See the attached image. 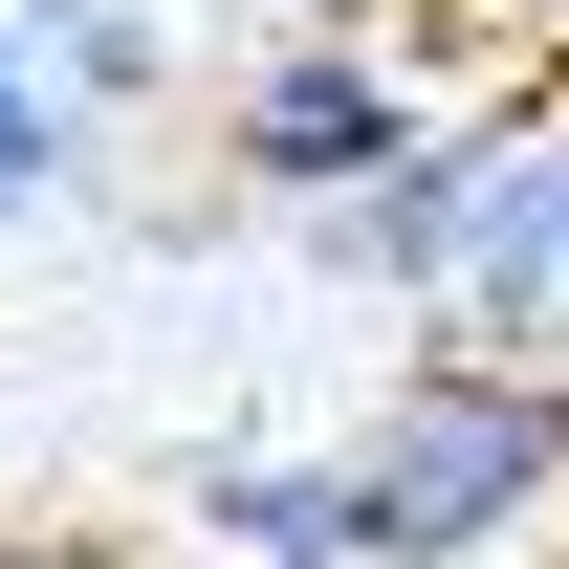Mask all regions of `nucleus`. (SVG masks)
I'll return each instance as SVG.
<instances>
[{
  "label": "nucleus",
  "instance_id": "nucleus-1",
  "mask_svg": "<svg viewBox=\"0 0 569 569\" xmlns=\"http://www.w3.org/2000/svg\"><path fill=\"white\" fill-rule=\"evenodd\" d=\"M307 263L372 284L417 351H503V372H569V67H503L438 110V153L395 198L307 219Z\"/></svg>",
  "mask_w": 569,
  "mask_h": 569
},
{
  "label": "nucleus",
  "instance_id": "nucleus-2",
  "mask_svg": "<svg viewBox=\"0 0 569 569\" xmlns=\"http://www.w3.org/2000/svg\"><path fill=\"white\" fill-rule=\"evenodd\" d=\"M329 482H351V569H526L569 548V372L395 351L329 417Z\"/></svg>",
  "mask_w": 569,
  "mask_h": 569
},
{
  "label": "nucleus",
  "instance_id": "nucleus-3",
  "mask_svg": "<svg viewBox=\"0 0 569 569\" xmlns=\"http://www.w3.org/2000/svg\"><path fill=\"white\" fill-rule=\"evenodd\" d=\"M417 153H438V67L395 44V22H351V0H307L263 67L219 88V198L284 219V241H307V219H351V198H395Z\"/></svg>",
  "mask_w": 569,
  "mask_h": 569
},
{
  "label": "nucleus",
  "instance_id": "nucleus-4",
  "mask_svg": "<svg viewBox=\"0 0 569 569\" xmlns=\"http://www.w3.org/2000/svg\"><path fill=\"white\" fill-rule=\"evenodd\" d=\"M176 548L198 569H351L329 438H198V460H176Z\"/></svg>",
  "mask_w": 569,
  "mask_h": 569
},
{
  "label": "nucleus",
  "instance_id": "nucleus-5",
  "mask_svg": "<svg viewBox=\"0 0 569 569\" xmlns=\"http://www.w3.org/2000/svg\"><path fill=\"white\" fill-rule=\"evenodd\" d=\"M0 44L67 88L88 132H132V110H176V0H0Z\"/></svg>",
  "mask_w": 569,
  "mask_h": 569
},
{
  "label": "nucleus",
  "instance_id": "nucleus-6",
  "mask_svg": "<svg viewBox=\"0 0 569 569\" xmlns=\"http://www.w3.org/2000/svg\"><path fill=\"white\" fill-rule=\"evenodd\" d=\"M88 153H110V132H88L67 88H44V67H22V44H0V241H44V219L88 198Z\"/></svg>",
  "mask_w": 569,
  "mask_h": 569
},
{
  "label": "nucleus",
  "instance_id": "nucleus-7",
  "mask_svg": "<svg viewBox=\"0 0 569 569\" xmlns=\"http://www.w3.org/2000/svg\"><path fill=\"white\" fill-rule=\"evenodd\" d=\"M0 569H110V548H88V526H0Z\"/></svg>",
  "mask_w": 569,
  "mask_h": 569
}]
</instances>
